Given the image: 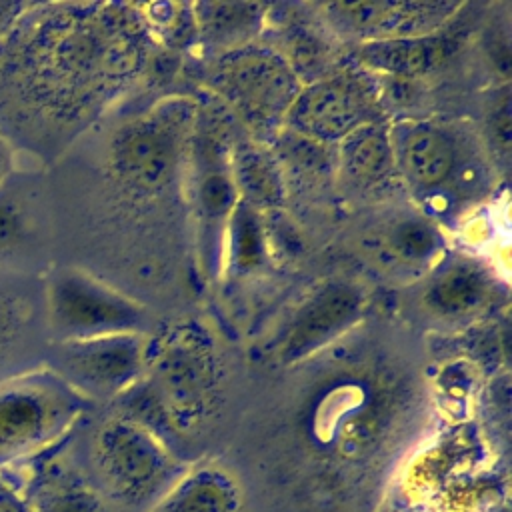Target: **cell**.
<instances>
[{"mask_svg":"<svg viewBox=\"0 0 512 512\" xmlns=\"http://www.w3.org/2000/svg\"><path fill=\"white\" fill-rule=\"evenodd\" d=\"M82 396L40 366L0 382V460L34 452L80 414Z\"/></svg>","mask_w":512,"mask_h":512,"instance_id":"obj_4","label":"cell"},{"mask_svg":"<svg viewBox=\"0 0 512 512\" xmlns=\"http://www.w3.org/2000/svg\"><path fill=\"white\" fill-rule=\"evenodd\" d=\"M454 144L450 138L430 126L414 128L402 146V162L408 174L422 186H438L454 166Z\"/></svg>","mask_w":512,"mask_h":512,"instance_id":"obj_15","label":"cell"},{"mask_svg":"<svg viewBox=\"0 0 512 512\" xmlns=\"http://www.w3.org/2000/svg\"><path fill=\"white\" fill-rule=\"evenodd\" d=\"M96 4H32L0 30V134L44 168L92 118L128 58Z\"/></svg>","mask_w":512,"mask_h":512,"instance_id":"obj_1","label":"cell"},{"mask_svg":"<svg viewBox=\"0 0 512 512\" xmlns=\"http://www.w3.org/2000/svg\"><path fill=\"white\" fill-rule=\"evenodd\" d=\"M42 276L0 272V382L44 366L50 334Z\"/></svg>","mask_w":512,"mask_h":512,"instance_id":"obj_7","label":"cell"},{"mask_svg":"<svg viewBox=\"0 0 512 512\" xmlns=\"http://www.w3.org/2000/svg\"><path fill=\"white\" fill-rule=\"evenodd\" d=\"M392 242L404 258H426L434 250V232L422 222H404L396 228Z\"/></svg>","mask_w":512,"mask_h":512,"instance_id":"obj_22","label":"cell"},{"mask_svg":"<svg viewBox=\"0 0 512 512\" xmlns=\"http://www.w3.org/2000/svg\"><path fill=\"white\" fill-rule=\"evenodd\" d=\"M50 194L42 168L20 166L0 184V272L42 276L50 258Z\"/></svg>","mask_w":512,"mask_h":512,"instance_id":"obj_5","label":"cell"},{"mask_svg":"<svg viewBox=\"0 0 512 512\" xmlns=\"http://www.w3.org/2000/svg\"><path fill=\"white\" fill-rule=\"evenodd\" d=\"M238 188L258 204H274L280 198V182L274 166L260 152H246L236 166Z\"/></svg>","mask_w":512,"mask_h":512,"instance_id":"obj_19","label":"cell"},{"mask_svg":"<svg viewBox=\"0 0 512 512\" xmlns=\"http://www.w3.org/2000/svg\"><path fill=\"white\" fill-rule=\"evenodd\" d=\"M436 46L424 42V38L408 40H380L362 48V56L376 68L390 72H418L430 66Z\"/></svg>","mask_w":512,"mask_h":512,"instance_id":"obj_18","label":"cell"},{"mask_svg":"<svg viewBox=\"0 0 512 512\" xmlns=\"http://www.w3.org/2000/svg\"><path fill=\"white\" fill-rule=\"evenodd\" d=\"M456 8L458 4L450 2H354L330 6L338 20L372 38V42L424 38L442 26Z\"/></svg>","mask_w":512,"mask_h":512,"instance_id":"obj_10","label":"cell"},{"mask_svg":"<svg viewBox=\"0 0 512 512\" xmlns=\"http://www.w3.org/2000/svg\"><path fill=\"white\" fill-rule=\"evenodd\" d=\"M20 160L18 154L14 152V148L10 146V142L0 134V184L16 170L20 168Z\"/></svg>","mask_w":512,"mask_h":512,"instance_id":"obj_25","label":"cell"},{"mask_svg":"<svg viewBox=\"0 0 512 512\" xmlns=\"http://www.w3.org/2000/svg\"><path fill=\"white\" fill-rule=\"evenodd\" d=\"M148 512H244L236 480L216 466L184 472Z\"/></svg>","mask_w":512,"mask_h":512,"instance_id":"obj_13","label":"cell"},{"mask_svg":"<svg viewBox=\"0 0 512 512\" xmlns=\"http://www.w3.org/2000/svg\"><path fill=\"white\" fill-rule=\"evenodd\" d=\"M24 2H0V30L20 12Z\"/></svg>","mask_w":512,"mask_h":512,"instance_id":"obj_26","label":"cell"},{"mask_svg":"<svg viewBox=\"0 0 512 512\" xmlns=\"http://www.w3.org/2000/svg\"><path fill=\"white\" fill-rule=\"evenodd\" d=\"M200 202L208 216H224L236 202V184L228 174L210 172L202 178Z\"/></svg>","mask_w":512,"mask_h":512,"instance_id":"obj_21","label":"cell"},{"mask_svg":"<svg viewBox=\"0 0 512 512\" xmlns=\"http://www.w3.org/2000/svg\"><path fill=\"white\" fill-rule=\"evenodd\" d=\"M94 462L108 492L148 510L184 474L160 438L126 416L106 420L94 434Z\"/></svg>","mask_w":512,"mask_h":512,"instance_id":"obj_3","label":"cell"},{"mask_svg":"<svg viewBox=\"0 0 512 512\" xmlns=\"http://www.w3.org/2000/svg\"><path fill=\"white\" fill-rule=\"evenodd\" d=\"M296 130L320 138L340 140L362 126V100L342 80H324L302 90L288 110Z\"/></svg>","mask_w":512,"mask_h":512,"instance_id":"obj_12","label":"cell"},{"mask_svg":"<svg viewBox=\"0 0 512 512\" xmlns=\"http://www.w3.org/2000/svg\"><path fill=\"white\" fill-rule=\"evenodd\" d=\"M216 82L228 100L254 122H274L300 94L290 68L264 50L228 54L220 60Z\"/></svg>","mask_w":512,"mask_h":512,"instance_id":"obj_8","label":"cell"},{"mask_svg":"<svg viewBox=\"0 0 512 512\" xmlns=\"http://www.w3.org/2000/svg\"><path fill=\"white\" fill-rule=\"evenodd\" d=\"M156 410L174 426L192 424L204 414L212 390V362L196 336H172L154 360Z\"/></svg>","mask_w":512,"mask_h":512,"instance_id":"obj_9","label":"cell"},{"mask_svg":"<svg viewBox=\"0 0 512 512\" xmlns=\"http://www.w3.org/2000/svg\"><path fill=\"white\" fill-rule=\"evenodd\" d=\"M344 162L360 178L374 180L388 172L392 148L378 126H358L344 138Z\"/></svg>","mask_w":512,"mask_h":512,"instance_id":"obj_17","label":"cell"},{"mask_svg":"<svg viewBox=\"0 0 512 512\" xmlns=\"http://www.w3.org/2000/svg\"><path fill=\"white\" fill-rule=\"evenodd\" d=\"M176 142L178 136L166 120L124 126L110 146L112 170L134 186H158L174 166Z\"/></svg>","mask_w":512,"mask_h":512,"instance_id":"obj_11","label":"cell"},{"mask_svg":"<svg viewBox=\"0 0 512 512\" xmlns=\"http://www.w3.org/2000/svg\"><path fill=\"white\" fill-rule=\"evenodd\" d=\"M38 512H112L104 500L78 480L56 482L38 504Z\"/></svg>","mask_w":512,"mask_h":512,"instance_id":"obj_20","label":"cell"},{"mask_svg":"<svg viewBox=\"0 0 512 512\" xmlns=\"http://www.w3.org/2000/svg\"><path fill=\"white\" fill-rule=\"evenodd\" d=\"M44 310L52 342L136 334L142 308L74 264H52L44 276Z\"/></svg>","mask_w":512,"mask_h":512,"instance_id":"obj_2","label":"cell"},{"mask_svg":"<svg viewBox=\"0 0 512 512\" xmlns=\"http://www.w3.org/2000/svg\"><path fill=\"white\" fill-rule=\"evenodd\" d=\"M44 366L82 398L126 392L144 368V346L136 334H112L52 342Z\"/></svg>","mask_w":512,"mask_h":512,"instance_id":"obj_6","label":"cell"},{"mask_svg":"<svg viewBox=\"0 0 512 512\" xmlns=\"http://www.w3.org/2000/svg\"><path fill=\"white\" fill-rule=\"evenodd\" d=\"M490 128L494 132L496 142L502 148H508L510 146V98H508V94H504L502 102L496 104V110L490 120Z\"/></svg>","mask_w":512,"mask_h":512,"instance_id":"obj_24","label":"cell"},{"mask_svg":"<svg viewBox=\"0 0 512 512\" xmlns=\"http://www.w3.org/2000/svg\"><path fill=\"white\" fill-rule=\"evenodd\" d=\"M360 300L348 286H332L312 298L300 312L286 342V358H298L322 346L342 328H346L358 312Z\"/></svg>","mask_w":512,"mask_h":512,"instance_id":"obj_14","label":"cell"},{"mask_svg":"<svg viewBox=\"0 0 512 512\" xmlns=\"http://www.w3.org/2000/svg\"><path fill=\"white\" fill-rule=\"evenodd\" d=\"M258 248H260V236H258V226L252 218H242L240 228H238V258L242 262L246 260H256L258 258Z\"/></svg>","mask_w":512,"mask_h":512,"instance_id":"obj_23","label":"cell"},{"mask_svg":"<svg viewBox=\"0 0 512 512\" xmlns=\"http://www.w3.org/2000/svg\"><path fill=\"white\" fill-rule=\"evenodd\" d=\"M488 284L478 268L454 264L430 286V304L444 314L474 310L486 296Z\"/></svg>","mask_w":512,"mask_h":512,"instance_id":"obj_16","label":"cell"}]
</instances>
